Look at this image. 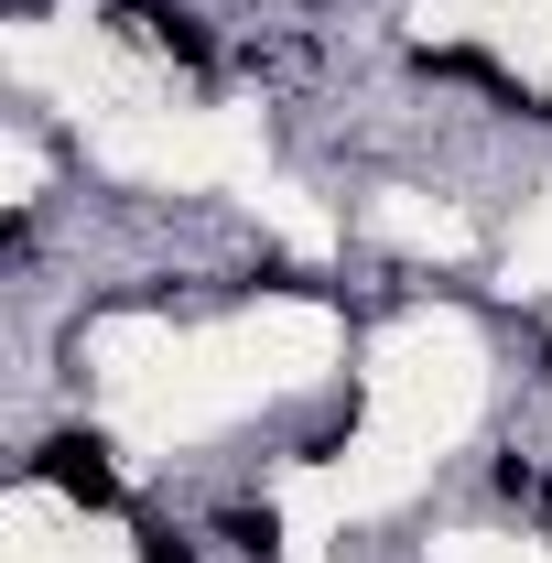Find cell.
<instances>
[{
    "mask_svg": "<svg viewBox=\"0 0 552 563\" xmlns=\"http://www.w3.org/2000/svg\"><path fill=\"white\" fill-rule=\"evenodd\" d=\"M44 488L87 498V509H109V498H120V477H109V444H98V433H55V444H44Z\"/></svg>",
    "mask_w": 552,
    "mask_h": 563,
    "instance_id": "cell-1",
    "label": "cell"
},
{
    "mask_svg": "<svg viewBox=\"0 0 552 563\" xmlns=\"http://www.w3.org/2000/svg\"><path fill=\"white\" fill-rule=\"evenodd\" d=\"M131 33H141V44H163L174 66H196V55H207V33H196L185 11H163V0H131Z\"/></svg>",
    "mask_w": 552,
    "mask_h": 563,
    "instance_id": "cell-2",
    "label": "cell"
},
{
    "mask_svg": "<svg viewBox=\"0 0 552 563\" xmlns=\"http://www.w3.org/2000/svg\"><path fill=\"white\" fill-rule=\"evenodd\" d=\"M141 563H196V553H185L174 531H152V542H141Z\"/></svg>",
    "mask_w": 552,
    "mask_h": 563,
    "instance_id": "cell-3",
    "label": "cell"
}]
</instances>
